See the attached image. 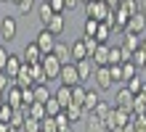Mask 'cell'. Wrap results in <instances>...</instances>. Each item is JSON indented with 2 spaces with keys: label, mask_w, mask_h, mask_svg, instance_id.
I'll list each match as a JSON object with an SVG mask.
<instances>
[{
  "label": "cell",
  "mask_w": 146,
  "mask_h": 132,
  "mask_svg": "<svg viewBox=\"0 0 146 132\" xmlns=\"http://www.w3.org/2000/svg\"><path fill=\"white\" fill-rule=\"evenodd\" d=\"M111 13V8L106 5V0H90L88 5H85V16L88 19H96V21H106Z\"/></svg>",
  "instance_id": "obj_1"
},
{
  "label": "cell",
  "mask_w": 146,
  "mask_h": 132,
  "mask_svg": "<svg viewBox=\"0 0 146 132\" xmlns=\"http://www.w3.org/2000/svg\"><path fill=\"white\" fill-rule=\"evenodd\" d=\"M16 32H19L16 19H13V16H3V19H0V40H3V42H13Z\"/></svg>",
  "instance_id": "obj_2"
},
{
  "label": "cell",
  "mask_w": 146,
  "mask_h": 132,
  "mask_svg": "<svg viewBox=\"0 0 146 132\" xmlns=\"http://www.w3.org/2000/svg\"><path fill=\"white\" fill-rule=\"evenodd\" d=\"M93 79H96V87L101 93H106L114 87V79H111V72H109V66H96V72H93Z\"/></svg>",
  "instance_id": "obj_3"
},
{
  "label": "cell",
  "mask_w": 146,
  "mask_h": 132,
  "mask_svg": "<svg viewBox=\"0 0 146 132\" xmlns=\"http://www.w3.org/2000/svg\"><path fill=\"white\" fill-rule=\"evenodd\" d=\"M40 64H42V69H45V77H48V79H58V74H61V66H64V64L53 56V53H45Z\"/></svg>",
  "instance_id": "obj_4"
},
{
  "label": "cell",
  "mask_w": 146,
  "mask_h": 132,
  "mask_svg": "<svg viewBox=\"0 0 146 132\" xmlns=\"http://www.w3.org/2000/svg\"><path fill=\"white\" fill-rule=\"evenodd\" d=\"M125 32L127 34H146V13H141V11L133 13L125 24Z\"/></svg>",
  "instance_id": "obj_5"
},
{
  "label": "cell",
  "mask_w": 146,
  "mask_h": 132,
  "mask_svg": "<svg viewBox=\"0 0 146 132\" xmlns=\"http://www.w3.org/2000/svg\"><path fill=\"white\" fill-rule=\"evenodd\" d=\"M58 82H61V85H69V87L80 85L82 79H80V74H77V66L74 64H64L61 66V74H58Z\"/></svg>",
  "instance_id": "obj_6"
},
{
  "label": "cell",
  "mask_w": 146,
  "mask_h": 132,
  "mask_svg": "<svg viewBox=\"0 0 146 132\" xmlns=\"http://www.w3.org/2000/svg\"><path fill=\"white\" fill-rule=\"evenodd\" d=\"M42 56H45V53L40 50V45H37V40H32V42H27V48H24V53H21V58H24V64H40V61H42Z\"/></svg>",
  "instance_id": "obj_7"
},
{
  "label": "cell",
  "mask_w": 146,
  "mask_h": 132,
  "mask_svg": "<svg viewBox=\"0 0 146 132\" xmlns=\"http://www.w3.org/2000/svg\"><path fill=\"white\" fill-rule=\"evenodd\" d=\"M35 40H37V45H40V50H42V53H53L56 42H58V40H56V34L50 32V29H45V26H42V32L37 34Z\"/></svg>",
  "instance_id": "obj_8"
},
{
  "label": "cell",
  "mask_w": 146,
  "mask_h": 132,
  "mask_svg": "<svg viewBox=\"0 0 146 132\" xmlns=\"http://www.w3.org/2000/svg\"><path fill=\"white\" fill-rule=\"evenodd\" d=\"M133 103H135V93H130L127 87L117 90V95H114V106H119V108H125V111H133Z\"/></svg>",
  "instance_id": "obj_9"
},
{
  "label": "cell",
  "mask_w": 146,
  "mask_h": 132,
  "mask_svg": "<svg viewBox=\"0 0 146 132\" xmlns=\"http://www.w3.org/2000/svg\"><path fill=\"white\" fill-rule=\"evenodd\" d=\"M5 103L8 106H13V108H21V106H24V95H21V87L19 85H11V87H8V90H5Z\"/></svg>",
  "instance_id": "obj_10"
},
{
  "label": "cell",
  "mask_w": 146,
  "mask_h": 132,
  "mask_svg": "<svg viewBox=\"0 0 146 132\" xmlns=\"http://www.w3.org/2000/svg\"><path fill=\"white\" fill-rule=\"evenodd\" d=\"M77 74H80V79L82 82H88V79L93 77V72H96V64H93L90 58H82V61H77Z\"/></svg>",
  "instance_id": "obj_11"
},
{
  "label": "cell",
  "mask_w": 146,
  "mask_h": 132,
  "mask_svg": "<svg viewBox=\"0 0 146 132\" xmlns=\"http://www.w3.org/2000/svg\"><path fill=\"white\" fill-rule=\"evenodd\" d=\"M13 82L19 85V87H32V85H35V77H32V66H29V64H24V66H21V72L16 74Z\"/></svg>",
  "instance_id": "obj_12"
},
{
  "label": "cell",
  "mask_w": 146,
  "mask_h": 132,
  "mask_svg": "<svg viewBox=\"0 0 146 132\" xmlns=\"http://www.w3.org/2000/svg\"><path fill=\"white\" fill-rule=\"evenodd\" d=\"M53 56L61 61V64H74V61H72V45H66V42H56Z\"/></svg>",
  "instance_id": "obj_13"
},
{
  "label": "cell",
  "mask_w": 146,
  "mask_h": 132,
  "mask_svg": "<svg viewBox=\"0 0 146 132\" xmlns=\"http://www.w3.org/2000/svg\"><path fill=\"white\" fill-rule=\"evenodd\" d=\"M90 61L96 66H109V45H106V42H101V45L96 48V53L90 56Z\"/></svg>",
  "instance_id": "obj_14"
},
{
  "label": "cell",
  "mask_w": 146,
  "mask_h": 132,
  "mask_svg": "<svg viewBox=\"0 0 146 132\" xmlns=\"http://www.w3.org/2000/svg\"><path fill=\"white\" fill-rule=\"evenodd\" d=\"M45 29H50V32L56 34V37H61V34H64V29H66V21H64V13H53V19L48 21V26H45Z\"/></svg>",
  "instance_id": "obj_15"
},
{
  "label": "cell",
  "mask_w": 146,
  "mask_h": 132,
  "mask_svg": "<svg viewBox=\"0 0 146 132\" xmlns=\"http://www.w3.org/2000/svg\"><path fill=\"white\" fill-rule=\"evenodd\" d=\"M21 66H24V58H21V56H13V53H11V56H8V64H5L8 77H13V79H16V74L21 72Z\"/></svg>",
  "instance_id": "obj_16"
},
{
  "label": "cell",
  "mask_w": 146,
  "mask_h": 132,
  "mask_svg": "<svg viewBox=\"0 0 146 132\" xmlns=\"http://www.w3.org/2000/svg\"><path fill=\"white\" fill-rule=\"evenodd\" d=\"M53 13H56V11L50 8V3H48V0L37 5V19H40V24H42V26H48V21L53 19Z\"/></svg>",
  "instance_id": "obj_17"
},
{
  "label": "cell",
  "mask_w": 146,
  "mask_h": 132,
  "mask_svg": "<svg viewBox=\"0 0 146 132\" xmlns=\"http://www.w3.org/2000/svg\"><path fill=\"white\" fill-rule=\"evenodd\" d=\"M53 95H56V100L61 103L64 108H66V106L72 103V87H69V85H58V90H56Z\"/></svg>",
  "instance_id": "obj_18"
},
{
  "label": "cell",
  "mask_w": 146,
  "mask_h": 132,
  "mask_svg": "<svg viewBox=\"0 0 146 132\" xmlns=\"http://www.w3.org/2000/svg\"><path fill=\"white\" fill-rule=\"evenodd\" d=\"M122 34H125V37H122V48L125 50L133 53V50L141 48V37H143V34H127V32H122Z\"/></svg>",
  "instance_id": "obj_19"
},
{
  "label": "cell",
  "mask_w": 146,
  "mask_h": 132,
  "mask_svg": "<svg viewBox=\"0 0 146 132\" xmlns=\"http://www.w3.org/2000/svg\"><path fill=\"white\" fill-rule=\"evenodd\" d=\"M82 58H88V48H85V42H82V37H80V40L72 42V61L77 64V61H82Z\"/></svg>",
  "instance_id": "obj_20"
},
{
  "label": "cell",
  "mask_w": 146,
  "mask_h": 132,
  "mask_svg": "<svg viewBox=\"0 0 146 132\" xmlns=\"http://www.w3.org/2000/svg\"><path fill=\"white\" fill-rule=\"evenodd\" d=\"M85 132H109L106 124H104V119H98V116H88V121H85Z\"/></svg>",
  "instance_id": "obj_21"
},
{
  "label": "cell",
  "mask_w": 146,
  "mask_h": 132,
  "mask_svg": "<svg viewBox=\"0 0 146 132\" xmlns=\"http://www.w3.org/2000/svg\"><path fill=\"white\" fill-rule=\"evenodd\" d=\"M32 90H35V100H37V103H45V100H50V98H53L45 82H37L35 87H32Z\"/></svg>",
  "instance_id": "obj_22"
},
{
  "label": "cell",
  "mask_w": 146,
  "mask_h": 132,
  "mask_svg": "<svg viewBox=\"0 0 146 132\" xmlns=\"http://www.w3.org/2000/svg\"><path fill=\"white\" fill-rule=\"evenodd\" d=\"M64 111H66V116L72 119V124H74V121H80V119L85 116V108H82L80 103H69V106H66Z\"/></svg>",
  "instance_id": "obj_23"
},
{
  "label": "cell",
  "mask_w": 146,
  "mask_h": 132,
  "mask_svg": "<svg viewBox=\"0 0 146 132\" xmlns=\"http://www.w3.org/2000/svg\"><path fill=\"white\" fill-rule=\"evenodd\" d=\"M111 26H109V21H101L98 24V29H96V34H93V37H96L98 42H109V37H111Z\"/></svg>",
  "instance_id": "obj_24"
},
{
  "label": "cell",
  "mask_w": 146,
  "mask_h": 132,
  "mask_svg": "<svg viewBox=\"0 0 146 132\" xmlns=\"http://www.w3.org/2000/svg\"><path fill=\"white\" fill-rule=\"evenodd\" d=\"M21 132H42V119H35V116H29V114H27Z\"/></svg>",
  "instance_id": "obj_25"
},
{
  "label": "cell",
  "mask_w": 146,
  "mask_h": 132,
  "mask_svg": "<svg viewBox=\"0 0 146 132\" xmlns=\"http://www.w3.org/2000/svg\"><path fill=\"white\" fill-rule=\"evenodd\" d=\"M24 108H27V114L29 116H35V119H45L48 116V111H45V103H32V106H24Z\"/></svg>",
  "instance_id": "obj_26"
},
{
  "label": "cell",
  "mask_w": 146,
  "mask_h": 132,
  "mask_svg": "<svg viewBox=\"0 0 146 132\" xmlns=\"http://www.w3.org/2000/svg\"><path fill=\"white\" fill-rule=\"evenodd\" d=\"M45 111H48V116H58V114L64 111V106L58 103V100H56V95H53L50 100H45Z\"/></svg>",
  "instance_id": "obj_27"
},
{
  "label": "cell",
  "mask_w": 146,
  "mask_h": 132,
  "mask_svg": "<svg viewBox=\"0 0 146 132\" xmlns=\"http://www.w3.org/2000/svg\"><path fill=\"white\" fill-rule=\"evenodd\" d=\"M85 95H88V90L82 87V82L72 87V103H80V106H82V103H85Z\"/></svg>",
  "instance_id": "obj_28"
},
{
  "label": "cell",
  "mask_w": 146,
  "mask_h": 132,
  "mask_svg": "<svg viewBox=\"0 0 146 132\" xmlns=\"http://www.w3.org/2000/svg\"><path fill=\"white\" fill-rule=\"evenodd\" d=\"M130 124L135 132H146V114H130Z\"/></svg>",
  "instance_id": "obj_29"
},
{
  "label": "cell",
  "mask_w": 146,
  "mask_h": 132,
  "mask_svg": "<svg viewBox=\"0 0 146 132\" xmlns=\"http://www.w3.org/2000/svg\"><path fill=\"white\" fill-rule=\"evenodd\" d=\"M109 111H111V106L104 103V100H98L96 106H93V111H90V114H93V116H98V119H106V114H109Z\"/></svg>",
  "instance_id": "obj_30"
},
{
  "label": "cell",
  "mask_w": 146,
  "mask_h": 132,
  "mask_svg": "<svg viewBox=\"0 0 146 132\" xmlns=\"http://www.w3.org/2000/svg\"><path fill=\"white\" fill-rule=\"evenodd\" d=\"M32 66V77H35V85L37 82H48V77H45V69H42V64H29Z\"/></svg>",
  "instance_id": "obj_31"
},
{
  "label": "cell",
  "mask_w": 146,
  "mask_h": 132,
  "mask_svg": "<svg viewBox=\"0 0 146 132\" xmlns=\"http://www.w3.org/2000/svg\"><path fill=\"white\" fill-rule=\"evenodd\" d=\"M98 100H101V98H98V93H93V90H88V95H85V103H82V108H85V111L90 114V111H93V106H96Z\"/></svg>",
  "instance_id": "obj_32"
},
{
  "label": "cell",
  "mask_w": 146,
  "mask_h": 132,
  "mask_svg": "<svg viewBox=\"0 0 146 132\" xmlns=\"http://www.w3.org/2000/svg\"><path fill=\"white\" fill-rule=\"evenodd\" d=\"M130 61H133V64L138 66V69H146V50H143V48L133 50V58H130Z\"/></svg>",
  "instance_id": "obj_33"
},
{
  "label": "cell",
  "mask_w": 146,
  "mask_h": 132,
  "mask_svg": "<svg viewBox=\"0 0 146 132\" xmlns=\"http://www.w3.org/2000/svg\"><path fill=\"white\" fill-rule=\"evenodd\" d=\"M122 74H125V82H127V79H133L135 74H138V66H135L133 61H125L122 64Z\"/></svg>",
  "instance_id": "obj_34"
},
{
  "label": "cell",
  "mask_w": 146,
  "mask_h": 132,
  "mask_svg": "<svg viewBox=\"0 0 146 132\" xmlns=\"http://www.w3.org/2000/svg\"><path fill=\"white\" fill-rule=\"evenodd\" d=\"M16 8H19V13H32L37 8V0H21V3H16Z\"/></svg>",
  "instance_id": "obj_35"
},
{
  "label": "cell",
  "mask_w": 146,
  "mask_h": 132,
  "mask_svg": "<svg viewBox=\"0 0 146 132\" xmlns=\"http://www.w3.org/2000/svg\"><path fill=\"white\" fill-rule=\"evenodd\" d=\"M109 72L114 82H125V74H122V64H109Z\"/></svg>",
  "instance_id": "obj_36"
},
{
  "label": "cell",
  "mask_w": 146,
  "mask_h": 132,
  "mask_svg": "<svg viewBox=\"0 0 146 132\" xmlns=\"http://www.w3.org/2000/svg\"><path fill=\"white\" fill-rule=\"evenodd\" d=\"M122 48H111L109 45V64H122Z\"/></svg>",
  "instance_id": "obj_37"
},
{
  "label": "cell",
  "mask_w": 146,
  "mask_h": 132,
  "mask_svg": "<svg viewBox=\"0 0 146 132\" xmlns=\"http://www.w3.org/2000/svg\"><path fill=\"white\" fill-rule=\"evenodd\" d=\"M42 132H58L56 116H45V119H42Z\"/></svg>",
  "instance_id": "obj_38"
},
{
  "label": "cell",
  "mask_w": 146,
  "mask_h": 132,
  "mask_svg": "<svg viewBox=\"0 0 146 132\" xmlns=\"http://www.w3.org/2000/svg\"><path fill=\"white\" fill-rule=\"evenodd\" d=\"M141 85H143V79H138V74H135L133 79H127V82H125V87H127L130 93H141Z\"/></svg>",
  "instance_id": "obj_39"
},
{
  "label": "cell",
  "mask_w": 146,
  "mask_h": 132,
  "mask_svg": "<svg viewBox=\"0 0 146 132\" xmlns=\"http://www.w3.org/2000/svg\"><path fill=\"white\" fill-rule=\"evenodd\" d=\"M119 5H122L130 16H133V13H138V0H119Z\"/></svg>",
  "instance_id": "obj_40"
},
{
  "label": "cell",
  "mask_w": 146,
  "mask_h": 132,
  "mask_svg": "<svg viewBox=\"0 0 146 132\" xmlns=\"http://www.w3.org/2000/svg\"><path fill=\"white\" fill-rule=\"evenodd\" d=\"M13 111H16V108H13V106H8V103H5V106H0V121H11Z\"/></svg>",
  "instance_id": "obj_41"
},
{
  "label": "cell",
  "mask_w": 146,
  "mask_h": 132,
  "mask_svg": "<svg viewBox=\"0 0 146 132\" xmlns=\"http://www.w3.org/2000/svg\"><path fill=\"white\" fill-rule=\"evenodd\" d=\"M13 85V77H8V72H0V90H8V87Z\"/></svg>",
  "instance_id": "obj_42"
},
{
  "label": "cell",
  "mask_w": 146,
  "mask_h": 132,
  "mask_svg": "<svg viewBox=\"0 0 146 132\" xmlns=\"http://www.w3.org/2000/svg\"><path fill=\"white\" fill-rule=\"evenodd\" d=\"M98 24H101V21H96V19H85V34H96Z\"/></svg>",
  "instance_id": "obj_43"
},
{
  "label": "cell",
  "mask_w": 146,
  "mask_h": 132,
  "mask_svg": "<svg viewBox=\"0 0 146 132\" xmlns=\"http://www.w3.org/2000/svg\"><path fill=\"white\" fill-rule=\"evenodd\" d=\"M48 3H50V8H53L56 13H66V3L64 0H48Z\"/></svg>",
  "instance_id": "obj_44"
},
{
  "label": "cell",
  "mask_w": 146,
  "mask_h": 132,
  "mask_svg": "<svg viewBox=\"0 0 146 132\" xmlns=\"http://www.w3.org/2000/svg\"><path fill=\"white\" fill-rule=\"evenodd\" d=\"M8 56H11V53H8L3 45H0V72H5V64H8Z\"/></svg>",
  "instance_id": "obj_45"
},
{
  "label": "cell",
  "mask_w": 146,
  "mask_h": 132,
  "mask_svg": "<svg viewBox=\"0 0 146 132\" xmlns=\"http://www.w3.org/2000/svg\"><path fill=\"white\" fill-rule=\"evenodd\" d=\"M64 3H66V11H74V8L80 5V0H64Z\"/></svg>",
  "instance_id": "obj_46"
},
{
  "label": "cell",
  "mask_w": 146,
  "mask_h": 132,
  "mask_svg": "<svg viewBox=\"0 0 146 132\" xmlns=\"http://www.w3.org/2000/svg\"><path fill=\"white\" fill-rule=\"evenodd\" d=\"M119 132H135V127L130 124V121H127V124H125V127H119Z\"/></svg>",
  "instance_id": "obj_47"
},
{
  "label": "cell",
  "mask_w": 146,
  "mask_h": 132,
  "mask_svg": "<svg viewBox=\"0 0 146 132\" xmlns=\"http://www.w3.org/2000/svg\"><path fill=\"white\" fill-rule=\"evenodd\" d=\"M106 5H109V8H111V11H114V8H117V5H119V0H106Z\"/></svg>",
  "instance_id": "obj_48"
},
{
  "label": "cell",
  "mask_w": 146,
  "mask_h": 132,
  "mask_svg": "<svg viewBox=\"0 0 146 132\" xmlns=\"http://www.w3.org/2000/svg\"><path fill=\"white\" fill-rule=\"evenodd\" d=\"M11 129V124H8V121H0V132H8Z\"/></svg>",
  "instance_id": "obj_49"
},
{
  "label": "cell",
  "mask_w": 146,
  "mask_h": 132,
  "mask_svg": "<svg viewBox=\"0 0 146 132\" xmlns=\"http://www.w3.org/2000/svg\"><path fill=\"white\" fill-rule=\"evenodd\" d=\"M138 11H141V13H146V0H138Z\"/></svg>",
  "instance_id": "obj_50"
},
{
  "label": "cell",
  "mask_w": 146,
  "mask_h": 132,
  "mask_svg": "<svg viewBox=\"0 0 146 132\" xmlns=\"http://www.w3.org/2000/svg\"><path fill=\"white\" fill-rule=\"evenodd\" d=\"M0 106H5V93L0 90Z\"/></svg>",
  "instance_id": "obj_51"
},
{
  "label": "cell",
  "mask_w": 146,
  "mask_h": 132,
  "mask_svg": "<svg viewBox=\"0 0 146 132\" xmlns=\"http://www.w3.org/2000/svg\"><path fill=\"white\" fill-rule=\"evenodd\" d=\"M141 95L146 98V79H143V85H141Z\"/></svg>",
  "instance_id": "obj_52"
},
{
  "label": "cell",
  "mask_w": 146,
  "mask_h": 132,
  "mask_svg": "<svg viewBox=\"0 0 146 132\" xmlns=\"http://www.w3.org/2000/svg\"><path fill=\"white\" fill-rule=\"evenodd\" d=\"M58 132H74V127H64V129H58Z\"/></svg>",
  "instance_id": "obj_53"
},
{
  "label": "cell",
  "mask_w": 146,
  "mask_h": 132,
  "mask_svg": "<svg viewBox=\"0 0 146 132\" xmlns=\"http://www.w3.org/2000/svg\"><path fill=\"white\" fill-rule=\"evenodd\" d=\"M141 48L146 50V34H143V37H141Z\"/></svg>",
  "instance_id": "obj_54"
},
{
  "label": "cell",
  "mask_w": 146,
  "mask_h": 132,
  "mask_svg": "<svg viewBox=\"0 0 146 132\" xmlns=\"http://www.w3.org/2000/svg\"><path fill=\"white\" fill-rule=\"evenodd\" d=\"M80 3H82V5H88V3H90V0H80Z\"/></svg>",
  "instance_id": "obj_55"
},
{
  "label": "cell",
  "mask_w": 146,
  "mask_h": 132,
  "mask_svg": "<svg viewBox=\"0 0 146 132\" xmlns=\"http://www.w3.org/2000/svg\"><path fill=\"white\" fill-rule=\"evenodd\" d=\"M8 132H19V129H16V127H11V129H8Z\"/></svg>",
  "instance_id": "obj_56"
},
{
  "label": "cell",
  "mask_w": 146,
  "mask_h": 132,
  "mask_svg": "<svg viewBox=\"0 0 146 132\" xmlns=\"http://www.w3.org/2000/svg\"><path fill=\"white\" fill-rule=\"evenodd\" d=\"M0 3H11V0H0Z\"/></svg>",
  "instance_id": "obj_57"
},
{
  "label": "cell",
  "mask_w": 146,
  "mask_h": 132,
  "mask_svg": "<svg viewBox=\"0 0 146 132\" xmlns=\"http://www.w3.org/2000/svg\"><path fill=\"white\" fill-rule=\"evenodd\" d=\"M11 3H21V0H11Z\"/></svg>",
  "instance_id": "obj_58"
},
{
  "label": "cell",
  "mask_w": 146,
  "mask_h": 132,
  "mask_svg": "<svg viewBox=\"0 0 146 132\" xmlns=\"http://www.w3.org/2000/svg\"><path fill=\"white\" fill-rule=\"evenodd\" d=\"M0 42H3V40H0Z\"/></svg>",
  "instance_id": "obj_59"
}]
</instances>
